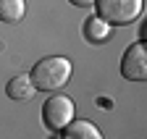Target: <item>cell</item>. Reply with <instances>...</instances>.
Returning a JSON list of instances; mask_svg holds the SVG:
<instances>
[{"label": "cell", "mask_w": 147, "mask_h": 139, "mask_svg": "<svg viewBox=\"0 0 147 139\" xmlns=\"http://www.w3.org/2000/svg\"><path fill=\"white\" fill-rule=\"evenodd\" d=\"M63 139H102V134L92 121H71L63 129Z\"/></svg>", "instance_id": "cell-6"}, {"label": "cell", "mask_w": 147, "mask_h": 139, "mask_svg": "<svg viewBox=\"0 0 147 139\" xmlns=\"http://www.w3.org/2000/svg\"><path fill=\"white\" fill-rule=\"evenodd\" d=\"M5 92H8L11 100L24 102V100H32V97H34L37 87L32 84V76H29V74H21V76H13V79L5 84Z\"/></svg>", "instance_id": "cell-5"}, {"label": "cell", "mask_w": 147, "mask_h": 139, "mask_svg": "<svg viewBox=\"0 0 147 139\" xmlns=\"http://www.w3.org/2000/svg\"><path fill=\"white\" fill-rule=\"evenodd\" d=\"M29 76H32V84L37 87V89L55 92V89H61V87L68 84V79H71V60L61 58V55L42 58L40 63H34Z\"/></svg>", "instance_id": "cell-1"}, {"label": "cell", "mask_w": 147, "mask_h": 139, "mask_svg": "<svg viewBox=\"0 0 147 139\" xmlns=\"http://www.w3.org/2000/svg\"><path fill=\"white\" fill-rule=\"evenodd\" d=\"M71 3H74V5H79V8H87V5L95 3V0H71Z\"/></svg>", "instance_id": "cell-9"}, {"label": "cell", "mask_w": 147, "mask_h": 139, "mask_svg": "<svg viewBox=\"0 0 147 139\" xmlns=\"http://www.w3.org/2000/svg\"><path fill=\"white\" fill-rule=\"evenodd\" d=\"M97 16L110 26H126L139 19L142 0H95Z\"/></svg>", "instance_id": "cell-2"}, {"label": "cell", "mask_w": 147, "mask_h": 139, "mask_svg": "<svg viewBox=\"0 0 147 139\" xmlns=\"http://www.w3.org/2000/svg\"><path fill=\"white\" fill-rule=\"evenodd\" d=\"M26 13V3L24 0H0V21L5 24H16L21 21Z\"/></svg>", "instance_id": "cell-7"}, {"label": "cell", "mask_w": 147, "mask_h": 139, "mask_svg": "<svg viewBox=\"0 0 147 139\" xmlns=\"http://www.w3.org/2000/svg\"><path fill=\"white\" fill-rule=\"evenodd\" d=\"M121 74L129 81H144L147 79V50L142 42H134L121 58Z\"/></svg>", "instance_id": "cell-4"}, {"label": "cell", "mask_w": 147, "mask_h": 139, "mask_svg": "<svg viewBox=\"0 0 147 139\" xmlns=\"http://www.w3.org/2000/svg\"><path fill=\"white\" fill-rule=\"evenodd\" d=\"M84 37L89 42H105L110 37V24H105L100 16H95V19H87L84 24Z\"/></svg>", "instance_id": "cell-8"}, {"label": "cell", "mask_w": 147, "mask_h": 139, "mask_svg": "<svg viewBox=\"0 0 147 139\" xmlns=\"http://www.w3.org/2000/svg\"><path fill=\"white\" fill-rule=\"evenodd\" d=\"M42 121L45 126L53 129V131H63L71 121H74V102L63 95H53L45 108H42Z\"/></svg>", "instance_id": "cell-3"}]
</instances>
